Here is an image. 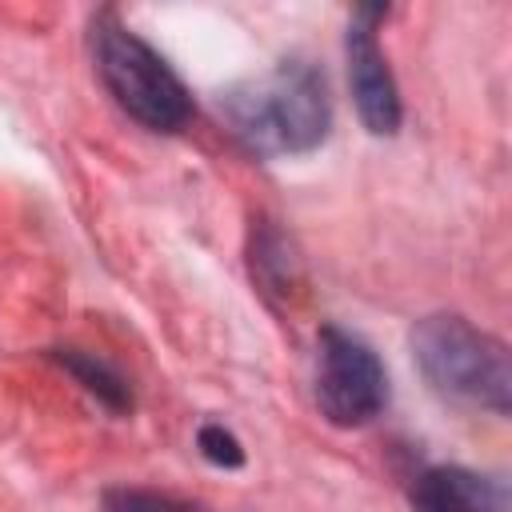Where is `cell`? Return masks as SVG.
I'll list each match as a JSON object with an SVG mask.
<instances>
[{"label":"cell","instance_id":"1","mask_svg":"<svg viewBox=\"0 0 512 512\" xmlns=\"http://www.w3.org/2000/svg\"><path fill=\"white\" fill-rule=\"evenodd\" d=\"M232 132L260 156H296L324 144L332 100L324 76L304 60H284L272 72L236 84L220 96Z\"/></svg>","mask_w":512,"mask_h":512},{"label":"cell","instance_id":"2","mask_svg":"<svg viewBox=\"0 0 512 512\" xmlns=\"http://www.w3.org/2000/svg\"><path fill=\"white\" fill-rule=\"evenodd\" d=\"M412 356L436 392L492 408L500 416L512 408V372L504 340L480 332L464 316H424L412 328Z\"/></svg>","mask_w":512,"mask_h":512},{"label":"cell","instance_id":"3","mask_svg":"<svg viewBox=\"0 0 512 512\" xmlns=\"http://www.w3.org/2000/svg\"><path fill=\"white\" fill-rule=\"evenodd\" d=\"M92 52L96 72L104 88L116 96V104L140 120L152 132H176L192 116V96L184 80L168 68V60L140 40L132 28H124L112 12H104L92 28Z\"/></svg>","mask_w":512,"mask_h":512},{"label":"cell","instance_id":"4","mask_svg":"<svg viewBox=\"0 0 512 512\" xmlns=\"http://www.w3.org/2000/svg\"><path fill=\"white\" fill-rule=\"evenodd\" d=\"M316 360V404L336 428H360L388 404V372L368 340L348 328H320Z\"/></svg>","mask_w":512,"mask_h":512},{"label":"cell","instance_id":"5","mask_svg":"<svg viewBox=\"0 0 512 512\" xmlns=\"http://www.w3.org/2000/svg\"><path fill=\"white\" fill-rule=\"evenodd\" d=\"M344 56H348V88L356 100V112L372 136H392L400 128V92L392 80V68L384 60V48L376 44V32L356 20L344 36Z\"/></svg>","mask_w":512,"mask_h":512},{"label":"cell","instance_id":"6","mask_svg":"<svg viewBox=\"0 0 512 512\" xmlns=\"http://www.w3.org/2000/svg\"><path fill=\"white\" fill-rule=\"evenodd\" d=\"M416 512H512L508 488L484 472L440 464L428 468L412 488Z\"/></svg>","mask_w":512,"mask_h":512},{"label":"cell","instance_id":"7","mask_svg":"<svg viewBox=\"0 0 512 512\" xmlns=\"http://www.w3.org/2000/svg\"><path fill=\"white\" fill-rule=\"evenodd\" d=\"M60 364H64V368H72V372L84 380V388H88V392H96L108 408H128V404H132L128 384H124V380H120V372H112L104 360L84 356V352H60Z\"/></svg>","mask_w":512,"mask_h":512},{"label":"cell","instance_id":"8","mask_svg":"<svg viewBox=\"0 0 512 512\" xmlns=\"http://www.w3.org/2000/svg\"><path fill=\"white\" fill-rule=\"evenodd\" d=\"M104 512H200L188 500L164 496V492H144V488H112L104 492Z\"/></svg>","mask_w":512,"mask_h":512},{"label":"cell","instance_id":"9","mask_svg":"<svg viewBox=\"0 0 512 512\" xmlns=\"http://www.w3.org/2000/svg\"><path fill=\"white\" fill-rule=\"evenodd\" d=\"M196 444H200L204 460H212V464H220V468H240V464H244L240 440H236L232 432H224L220 424H204L200 436H196Z\"/></svg>","mask_w":512,"mask_h":512}]
</instances>
